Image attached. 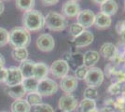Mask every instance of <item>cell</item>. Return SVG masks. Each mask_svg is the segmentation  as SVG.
<instances>
[{
	"label": "cell",
	"mask_w": 125,
	"mask_h": 112,
	"mask_svg": "<svg viewBox=\"0 0 125 112\" xmlns=\"http://www.w3.org/2000/svg\"><path fill=\"white\" fill-rule=\"evenodd\" d=\"M22 25L29 32H37L45 26V16L37 10L25 11L22 15Z\"/></svg>",
	"instance_id": "6da1fadb"
},
{
	"label": "cell",
	"mask_w": 125,
	"mask_h": 112,
	"mask_svg": "<svg viewBox=\"0 0 125 112\" xmlns=\"http://www.w3.org/2000/svg\"><path fill=\"white\" fill-rule=\"evenodd\" d=\"M31 41L30 32L23 27H16L10 32L9 43L13 48H26Z\"/></svg>",
	"instance_id": "7a4b0ae2"
},
{
	"label": "cell",
	"mask_w": 125,
	"mask_h": 112,
	"mask_svg": "<svg viewBox=\"0 0 125 112\" xmlns=\"http://www.w3.org/2000/svg\"><path fill=\"white\" fill-rule=\"evenodd\" d=\"M67 19L62 14L55 11H50L45 16V26L51 31L60 32L67 27Z\"/></svg>",
	"instance_id": "3957f363"
},
{
	"label": "cell",
	"mask_w": 125,
	"mask_h": 112,
	"mask_svg": "<svg viewBox=\"0 0 125 112\" xmlns=\"http://www.w3.org/2000/svg\"><path fill=\"white\" fill-rule=\"evenodd\" d=\"M104 79V75L103 70L99 67H91L88 69L86 78H85V83L88 87H94L98 88L102 85Z\"/></svg>",
	"instance_id": "277c9868"
},
{
	"label": "cell",
	"mask_w": 125,
	"mask_h": 112,
	"mask_svg": "<svg viewBox=\"0 0 125 112\" xmlns=\"http://www.w3.org/2000/svg\"><path fill=\"white\" fill-rule=\"evenodd\" d=\"M58 84L55 80L52 79H43L38 81L37 92L41 96H52L58 91Z\"/></svg>",
	"instance_id": "5b68a950"
},
{
	"label": "cell",
	"mask_w": 125,
	"mask_h": 112,
	"mask_svg": "<svg viewBox=\"0 0 125 112\" xmlns=\"http://www.w3.org/2000/svg\"><path fill=\"white\" fill-rule=\"evenodd\" d=\"M69 64L66 62V60L63 59H59L54 61L52 64L51 67H50V73L57 79H62L65 76L68 75L69 72Z\"/></svg>",
	"instance_id": "8992f818"
},
{
	"label": "cell",
	"mask_w": 125,
	"mask_h": 112,
	"mask_svg": "<svg viewBox=\"0 0 125 112\" xmlns=\"http://www.w3.org/2000/svg\"><path fill=\"white\" fill-rule=\"evenodd\" d=\"M78 102L77 98L71 93H65L60 97L58 102V107L60 110L66 112H72L77 109Z\"/></svg>",
	"instance_id": "52a82bcc"
},
{
	"label": "cell",
	"mask_w": 125,
	"mask_h": 112,
	"mask_svg": "<svg viewBox=\"0 0 125 112\" xmlns=\"http://www.w3.org/2000/svg\"><path fill=\"white\" fill-rule=\"evenodd\" d=\"M22 80H23V77L19 67L10 66V68H7V78L4 82L7 87H12V86L21 84Z\"/></svg>",
	"instance_id": "ba28073f"
},
{
	"label": "cell",
	"mask_w": 125,
	"mask_h": 112,
	"mask_svg": "<svg viewBox=\"0 0 125 112\" xmlns=\"http://www.w3.org/2000/svg\"><path fill=\"white\" fill-rule=\"evenodd\" d=\"M36 45L39 51L44 52H50L53 51V49L55 47V41L52 35L42 34L37 38Z\"/></svg>",
	"instance_id": "9c48e42d"
},
{
	"label": "cell",
	"mask_w": 125,
	"mask_h": 112,
	"mask_svg": "<svg viewBox=\"0 0 125 112\" xmlns=\"http://www.w3.org/2000/svg\"><path fill=\"white\" fill-rule=\"evenodd\" d=\"M94 19H95V14L94 13V11L87 9V10H80V12L77 16V22L86 29L94 25Z\"/></svg>",
	"instance_id": "30bf717a"
},
{
	"label": "cell",
	"mask_w": 125,
	"mask_h": 112,
	"mask_svg": "<svg viewBox=\"0 0 125 112\" xmlns=\"http://www.w3.org/2000/svg\"><path fill=\"white\" fill-rule=\"evenodd\" d=\"M94 34L91 32V31H88V30H85L80 35H78V37H73V43L77 48H85V47H88L89 45H91L92 43L94 42Z\"/></svg>",
	"instance_id": "8fae6325"
},
{
	"label": "cell",
	"mask_w": 125,
	"mask_h": 112,
	"mask_svg": "<svg viewBox=\"0 0 125 112\" xmlns=\"http://www.w3.org/2000/svg\"><path fill=\"white\" fill-rule=\"evenodd\" d=\"M80 10H81V9L78 2H75L72 0H68L66 2H64L62 7V15L65 18L66 17L67 18H75L78 16Z\"/></svg>",
	"instance_id": "7c38bea8"
},
{
	"label": "cell",
	"mask_w": 125,
	"mask_h": 112,
	"mask_svg": "<svg viewBox=\"0 0 125 112\" xmlns=\"http://www.w3.org/2000/svg\"><path fill=\"white\" fill-rule=\"evenodd\" d=\"M78 88V80L74 77L67 75L64 78L61 79L60 89L65 93H72Z\"/></svg>",
	"instance_id": "4fadbf2b"
},
{
	"label": "cell",
	"mask_w": 125,
	"mask_h": 112,
	"mask_svg": "<svg viewBox=\"0 0 125 112\" xmlns=\"http://www.w3.org/2000/svg\"><path fill=\"white\" fill-rule=\"evenodd\" d=\"M100 59V53L97 51L90 50L83 54V65L87 68L94 67L98 63Z\"/></svg>",
	"instance_id": "5bb4252c"
},
{
	"label": "cell",
	"mask_w": 125,
	"mask_h": 112,
	"mask_svg": "<svg viewBox=\"0 0 125 112\" xmlns=\"http://www.w3.org/2000/svg\"><path fill=\"white\" fill-rule=\"evenodd\" d=\"M119 10V5L115 0H106L100 5V12L107 16H113Z\"/></svg>",
	"instance_id": "9a60e30c"
},
{
	"label": "cell",
	"mask_w": 125,
	"mask_h": 112,
	"mask_svg": "<svg viewBox=\"0 0 125 112\" xmlns=\"http://www.w3.org/2000/svg\"><path fill=\"white\" fill-rule=\"evenodd\" d=\"M112 24V19L110 16H107L104 13H97L95 14L94 19V26L98 29H107Z\"/></svg>",
	"instance_id": "2e32d148"
},
{
	"label": "cell",
	"mask_w": 125,
	"mask_h": 112,
	"mask_svg": "<svg viewBox=\"0 0 125 112\" xmlns=\"http://www.w3.org/2000/svg\"><path fill=\"white\" fill-rule=\"evenodd\" d=\"M100 56H103L104 59H113L117 54V47L113 43L105 42L100 48Z\"/></svg>",
	"instance_id": "e0dca14e"
},
{
	"label": "cell",
	"mask_w": 125,
	"mask_h": 112,
	"mask_svg": "<svg viewBox=\"0 0 125 112\" xmlns=\"http://www.w3.org/2000/svg\"><path fill=\"white\" fill-rule=\"evenodd\" d=\"M35 64L36 63L32 60H25L23 62H21L19 69L21 71V75L23 77V79H27V78H32L34 75V68H35Z\"/></svg>",
	"instance_id": "ac0fdd59"
},
{
	"label": "cell",
	"mask_w": 125,
	"mask_h": 112,
	"mask_svg": "<svg viewBox=\"0 0 125 112\" xmlns=\"http://www.w3.org/2000/svg\"><path fill=\"white\" fill-rule=\"evenodd\" d=\"M50 73V67L45 63H36L34 68V75L33 77L37 79L38 81L46 79Z\"/></svg>",
	"instance_id": "d6986e66"
},
{
	"label": "cell",
	"mask_w": 125,
	"mask_h": 112,
	"mask_svg": "<svg viewBox=\"0 0 125 112\" xmlns=\"http://www.w3.org/2000/svg\"><path fill=\"white\" fill-rule=\"evenodd\" d=\"M5 92L10 97L14 98L15 100L16 99H21L26 94L25 90H24V88L22 87L21 84L12 86V87H7L5 89Z\"/></svg>",
	"instance_id": "ffe728a7"
},
{
	"label": "cell",
	"mask_w": 125,
	"mask_h": 112,
	"mask_svg": "<svg viewBox=\"0 0 125 112\" xmlns=\"http://www.w3.org/2000/svg\"><path fill=\"white\" fill-rule=\"evenodd\" d=\"M11 112H31V106L25 99H16L11 104Z\"/></svg>",
	"instance_id": "44dd1931"
},
{
	"label": "cell",
	"mask_w": 125,
	"mask_h": 112,
	"mask_svg": "<svg viewBox=\"0 0 125 112\" xmlns=\"http://www.w3.org/2000/svg\"><path fill=\"white\" fill-rule=\"evenodd\" d=\"M96 108L95 100L83 98L77 107V112H90Z\"/></svg>",
	"instance_id": "7402d4cb"
},
{
	"label": "cell",
	"mask_w": 125,
	"mask_h": 112,
	"mask_svg": "<svg viewBox=\"0 0 125 112\" xmlns=\"http://www.w3.org/2000/svg\"><path fill=\"white\" fill-rule=\"evenodd\" d=\"M21 85L24 88L26 92H36L37 91V85H38V80L35 79L34 77L23 79Z\"/></svg>",
	"instance_id": "603a6c76"
},
{
	"label": "cell",
	"mask_w": 125,
	"mask_h": 112,
	"mask_svg": "<svg viewBox=\"0 0 125 112\" xmlns=\"http://www.w3.org/2000/svg\"><path fill=\"white\" fill-rule=\"evenodd\" d=\"M11 56L17 62H23L27 60L28 51L26 48H14L11 51Z\"/></svg>",
	"instance_id": "cb8c5ba5"
},
{
	"label": "cell",
	"mask_w": 125,
	"mask_h": 112,
	"mask_svg": "<svg viewBox=\"0 0 125 112\" xmlns=\"http://www.w3.org/2000/svg\"><path fill=\"white\" fill-rule=\"evenodd\" d=\"M15 4L19 10L25 12L34 10V7L36 5V0H15Z\"/></svg>",
	"instance_id": "d4e9b609"
},
{
	"label": "cell",
	"mask_w": 125,
	"mask_h": 112,
	"mask_svg": "<svg viewBox=\"0 0 125 112\" xmlns=\"http://www.w3.org/2000/svg\"><path fill=\"white\" fill-rule=\"evenodd\" d=\"M26 101L27 103L30 105V106H37V105H39L41 104L42 102V96L37 92H29L27 96H26Z\"/></svg>",
	"instance_id": "484cf974"
},
{
	"label": "cell",
	"mask_w": 125,
	"mask_h": 112,
	"mask_svg": "<svg viewBox=\"0 0 125 112\" xmlns=\"http://www.w3.org/2000/svg\"><path fill=\"white\" fill-rule=\"evenodd\" d=\"M86 29L83 26H81L78 22H74L69 25V34L73 37H78V35H80L82 32H84Z\"/></svg>",
	"instance_id": "4316f807"
},
{
	"label": "cell",
	"mask_w": 125,
	"mask_h": 112,
	"mask_svg": "<svg viewBox=\"0 0 125 112\" xmlns=\"http://www.w3.org/2000/svg\"><path fill=\"white\" fill-rule=\"evenodd\" d=\"M84 98L87 99H92V100H96L99 97V93L97 91V88L94 87H87L84 91Z\"/></svg>",
	"instance_id": "83f0119b"
},
{
	"label": "cell",
	"mask_w": 125,
	"mask_h": 112,
	"mask_svg": "<svg viewBox=\"0 0 125 112\" xmlns=\"http://www.w3.org/2000/svg\"><path fill=\"white\" fill-rule=\"evenodd\" d=\"M88 69L86 66L84 65H81V66H78V68L75 69V78L78 80H85L86 78V75H87V72H88Z\"/></svg>",
	"instance_id": "f1b7e54d"
},
{
	"label": "cell",
	"mask_w": 125,
	"mask_h": 112,
	"mask_svg": "<svg viewBox=\"0 0 125 112\" xmlns=\"http://www.w3.org/2000/svg\"><path fill=\"white\" fill-rule=\"evenodd\" d=\"M33 112H55L53 107L48 104H39L37 106H34Z\"/></svg>",
	"instance_id": "f546056e"
},
{
	"label": "cell",
	"mask_w": 125,
	"mask_h": 112,
	"mask_svg": "<svg viewBox=\"0 0 125 112\" xmlns=\"http://www.w3.org/2000/svg\"><path fill=\"white\" fill-rule=\"evenodd\" d=\"M9 36L10 32L5 28L0 27V47H4L9 43Z\"/></svg>",
	"instance_id": "4dcf8cb0"
},
{
	"label": "cell",
	"mask_w": 125,
	"mask_h": 112,
	"mask_svg": "<svg viewBox=\"0 0 125 112\" xmlns=\"http://www.w3.org/2000/svg\"><path fill=\"white\" fill-rule=\"evenodd\" d=\"M60 0H41V3L46 7H50V6L56 5Z\"/></svg>",
	"instance_id": "1f68e13d"
},
{
	"label": "cell",
	"mask_w": 125,
	"mask_h": 112,
	"mask_svg": "<svg viewBox=\"0 0 125 112\" xmlns=\"http://www.w3.org/2000/svg\"><path fill=\"white\" fill-rule=\"evenodd\" d=\"M7 78V68H0V82H5Z\"/></svg>",
	"instance_id": "d6a6232c"
},
{
	"label": "cell",
	"mask_w": 125,
	"mask_h": 112,
	"mask_svg": "<svg viewBox=\"0 0 125 112\" xmlns=\"http://www.w3.org/2000/svg\"><path fill=\"white\" fill-rule=\"evenodd\" d=\"M5 64H6L5 58H4V56L2 54L0 53V68H3L5 66Z\"/></svg>",
	"instance_id": "836d02e7"
},
{
	"label": "cell",
	"mask_w": 125,
	"mask_h": 112,
	"mask_svg": "<svg viewBox=\"0 0 125 112\" xmlns=\"http://www.w3.org/2000/svg\"><path fill=\"white\" fill-rule=\"evenodd\" d=\"M4 10H5V6H4V3H3V1H1L0 0V15L4 12Z\"/></svg>",
	"instance_id": "e575fe53"
},
{
	"label": "cell",
	"mask_w": 125,
	"mask_h": 112,
	"mask_svg": "<svg viewBox=\"0 0 125 112\" xmlns=\"http://www.w3.org/2000/svg\"><path fill=\"white\" fill-rule=\"evenodd\" d=\"M93 2H94V4H97V5H101V4H103L104 1H106V0H92Z\"/></svg>",
	"instance_id": "d590c367"
},
{
	"label": "cell",
	"mask_w": 125,
	"mask_h": 112,
	"mask_svg": "<svg viewBox=\"0 0 125 112\" xmlns=\"http://www.w3.org/2000/svg\"><path fill=\"white\" fill-rule=\"evenodd\" d=\"M90 112H99V111H98L97 108H95V109H94V110H92V111H90Z\"/></svg>",
	"instance_id": "8d00e7d4"
},
{
	"label": "cell",
	"mask_w": 125,
	"mask_h": 112,
	"mask_svg": "<svg viewBox=\"0 0 125 112\" xmlns=\"http://www.w3.org/2000/svg\"><path fill=\"white\" fill-rule=\"evenodd\" d=\"M58 112H66V111H62V110H60V109H59V110H58Z\"/></svg>",
	"instance_id": "74e56055"
},
{
	"label": "cell",
	"mask_w": 125,
	"mask_h": 112,
	"mask_svg": "<svg viewBox=\"0 0 125 112\" xmlns=\"http://www.w3.org/2000/svg\"><path fill=\"white\" fill-rule=\"evenodd\" d=\"M72 1H75V2H78V1H80V0H72Z\"/></svg>",
	"instance_id": "f35d334b"
},
{
	"label": "cell",
	"mask_w": 125,
	"mask_h": 112,
	"mask_svg": "<svg viewBox=\"0 0 125 112\" xmlns=\"http://www.w3.org/2000/svg\"><path fill=\"white\" fill-rule=\"evenodd\" d=\"M1 1H10V0H1Z\"/></svg>",
	"instance_id": "ab89813d"
},
{
	"label": "cell",
	"mask_w": 125,
	"mask_h": 112,
	"mask_svg": "<svg viewBox=\"0 0 125 112\" xmlns=\"http://www.w3.org/2000/svg\"><path fill=\"white\" fill-rule=\"evenodd\" d=\"M124 7H125V5H124Z\"/></svg>",
	"instance_id": "60d3db41"
}]
</instances>
